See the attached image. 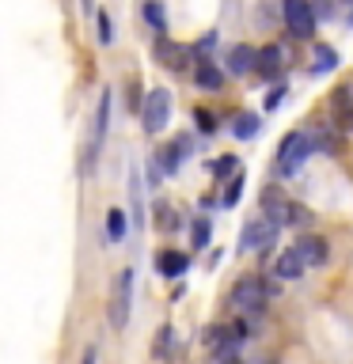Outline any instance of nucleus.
Returning a JSON list of instances; mask_svg holds the SVG:
<instances>
[{"instance_id":"5","label":"nucleus","mask_w":353,"mask_h":364,"mask_svg":"<svg viewBox=\"0 0 353 364\" xmlns=\"http://www.w3.org/2000/svg\"><path fill=\"white\" fill-rule=\"evenodd\" d=\"M285 23L296 38H312L315 34V11L312 0H285Z\"/></svg>"},{"instance_id":"23","label":"nucleus","mask_w":353,"mask_h":364,"mask_svg":"<svg viewBox=\"0 0 353 364\" xmlns=\"http://www.w3.org/2000/svg\"><path fill=\"white\" fill-rule=\"evenodd\" d=\"M194 247H209V224L205 220L194 224Z\"/></svg>"},{"instance_id":"2","label":"nucleus","mask_w":353,"mask_h":364,"mask_svg":"<svg viewBox=\"0 0 353 364\" xmlns=\"http://www.w3.org/2000/svg\"><path fill=\"white\" fill-rule=\"evenodd\" d=\"M232 304L239 307V311L258 315L262 307L270 304V284H266V281H258V277H243V281H236V284H232Z\"/></svg>"},{"instance_id":"21","label":"nucleus","mask_w":353,"mask_h":364,"mask_svg":"<svg viewBox=\"0 0 353 364\" xmlns=\"http://www.w3.org/2000/svg\"><path fill=\"white\" fill-rule=\"evenodd\" d=\"M95 19H99V42L110 46V42H114V23H110V16H107V11H99Z\"/></svg>"},{"instance_id":"25","label":"nucleus","mask_w":353,"mask_h":364,"mask_svg":"<svg viewBox=\"0 0 353 364\" xmlns=\"http://www.w3.org/2000/svg\"><path fill=\"white\" fill-rule=\"evenodd\" d=\"M156 213H159V216H156V224H159V228H167V232H171V228H175V216H171V205H156Z\"/></svg>"},{"instance_id":"28","label":"nucleus","mask_w":353,"mask_h":364,"mask_svg":"<svg viewBox=\"0 0 353 364\" xmlns=\"http://www.w3.org/2000/svg\"><path fill=\"white\" fill-rule=\"evenodd\" d=\"M209 364H243V360H239L236 353H213V360H209Z\"/></svg>"},{"instance_id":"29","label":"nucleus","mask_w":353,"mask_h":364,"mask_svg":"<svg viewBox=\"0 0 353 364\" xmlns=\"http://www.w3.org/2000/svg\"><path fill=\"white\" fill-rule=\"evenodd\" d=\"M84 364H95V349H84Z\"/></svg>"},{"instance_id":"6","label":"nucleus","mask_w":353,"mask_h":364,"mask_svg":"<svg viewBox=\"0 0 353 364\" xmlns=\"http://www.w3.org/2000/svg\"><path fill=\"white\" fill-rule=\"evenodd\" d=\"M278 239V224L266 220V216H255V220L243 224V232H239V247L243 250H262L266 243Z\"/></svg>"},{"instance_id":"7","label":"nucleus","mask_w":353,"mask_h":364,"mask_svg":"<svg viewBox=\"0 0 353 364\" xmlns=\"http://www.w3.org/2000/svg\"><path fill=\"white\" fill-rule=\"evenodd\" d=\"M293 250L300 255L304 266H323V262H327V243H323L319 235H300Z\"/></svg>"},{"instance_id":"22","label":"nucleus","mask_w":353,"mask_h":364,"mask_svg":"<svg viewBox=\"0 0 353 364\" xmlns=\"http://www.w3.org/2000/svg\"><path fill=\"white\" fill-rule=\"evenodd\" d=\"M236 167H239V159H236V156H224V159H216V164H213V175L224 178V175H232Z\"/></svg>"},{"instance_id":"16","label":"nucleus","mask_w":353,"mask_h":364,"mask_svg":"<svg viewBox=\"0 0 353 364\" xmlns=\"http://www.w3.org/2000/svg\"><path fill=\"white\" fill-rule=\"evenodd\" d=\"M255 68H258L262 76L281 73V50H278V46H266V50H258V57H255Z\"/></svg>"},{"instance_id":"17","label":"nucleus","mask_w":353,"mask_h":364,"mask_svg":"<svg viewBox=\"0 0 353 364\" xmlns=\"http://www.w3.org/2000/svg\"><path fill=\"white\" fill-rule=\"evenodd\" d=\"M258 129H262L258 114H239L236 125H232V133L239 136V141H251V136H258Z\"/></svg>"},{"instance_id":"14","label":"nucleus","mask_w":353,"mask_h":364,"mask_svg":"<svg viewBox=\"0 0 353 364\" xmlns=\"http://www.w3.org/2000/svg\"><path fill=\"white\" fill-rule=\"evenodd\" d=\"M107 125H110V91H102V95H99V110H95V141H91V159H95V148L102 144V136H107Z\"/></svg>"},{"instance_id":"24","label":"nucleus","mask_w":353,"mask_h":364,"mask_svg":"<svg viewBox=\"0 0 353 364\" xmlns=\"http://www.w3.org/2000/svg\"><path fill=\"white\" fill-rule=\"evenodd\" d=\"M285 91H289L285 84H278V87L270 91V95H266V110H278V107H281V102H285Z\"/></svg>"},{"instance_id":"9","label":"nucleus","mask_w":353,"mask_h":364,"mask_svg":"<svg viewBox=\"0 0 353 364\" xmlns=\"http://www.w3.org/2000/svg\"><path fill=\"white\" fill-rule=\"evenodd\" d=\"M156 57L171 68V73H182V68H186V50L175 42H167V38H156Z\"/></svg>"},{"instance_id":"11","label":"nucleus","mask_w":353,"mask_h":364,"mask_svg":"<svg viewBox=\"0 0 353 364\" xmlns=\"http://www.w3.org/2000/svg\"><path fill=\"white\" fill-rule=\"evenodd\" d=\"M194 80H198V87H205V91H221L224 73L213 61H198V65H194Z\"/></svg>"},{"instance_id":"15","label":"nucleus","mask_w":353,"mask_h":364,"mask_svg":"<svg viewBox=\"0 0 353 364\" xmlns=\"http://www.w3.org/2000/svg\"><path fill=\"white\" fill-rule=\"evenodd\" d=\"M144 23L148 27H152L159 38H164V31H167V11H164V4H159V0H144Z\"/></svg>"},{"instance_id":"3","label":"nucleus","mask_w":353,"mask_h":364,"mask_svg":"<svg viewBox=\"0 0 353 364\" xmlns=\"http://www.w3.org/2000/svg\"><path fill=\"white\" fill-rule=\"evenodd\" d=\"M130 304H133V269H122L114 277V292H110V326L122 330L130 323Z\"/></svg>"},{"instance_id":"12","label":"nucleus","mask_w":353,"mask_h":364,"mask_svg":"<svg viewBox=\"0 0 353 364\" xmlns=\"http://www.w3.org/2000/svg\"><path fill=\"white\" fill-rule=\"evenodd\" d=\"M186 148H190L186 136H175L167 148H159V167H164V171H179V159H186Z\"/></svg>"},{"instance_id":"10","label":"nucleus","mask_w":353,"mask_h":364,"mask_svg":"<svg viewBox=\"0 0 353 364\" xmlns=\"http://www.w3.org/2000/svg\"><path fill=\"white\" fill-rule=\"evenodd\" d=\"M156 269L164 273V277H182V273H186V255H182V250H159Z\"/></svg>"},{"instance_id":"19","label":"nucleus","mask_w":353,"mask_h":364,"mask_svg":"<svg viewBox=\"0 0 353 364\" xmlns=\"http://www.w3.org/2000/svg\"><path fill=\"white\" fill-rule=\"evenodd\" d=\"M338 65V50L334 46H315V73H330Z\"/></svg>"},{"instance_id":"1","label":"nucleus","mask_w":353,"mask_h":364,"mask_svg":"<svg viewBox=\"0 0 353 364\" xmlns=\"http://www.w3.org/2000/svg\"><path fill=\"white\" fill-rule=\"evenodd\" d=\"M312 152H315L312 133H304V129L285 133V141L278 148V171H281V175H296V171L307 164V156H312Z\"/></svg>"},{"instance_id":"18","label":"nucleus","mask_w":353,"mask_h":364,"mask_svg":"<svg viewBox=\"0 0 353 364\" xmlns=\"http://www.w3.org/2000/svg\"><path fill=\"white\" fill-rule=\"evenodd\" d=\"M125 228H130V220H125V209H110V213H107V235H110V243H122V239H125Z\"/></svg>"},{"instance_id":"4","label":"nucleus","mask_w":353,"mask_h":364,"mask_svg":"<svg viewBox=\"0 0 353 364\" xmlns=\"http://www.w3.org/2000/svg\"><path fill=\"white\" fill-rule=\"evenodd\" d=\"M141 118H144L148 133H159L171 122V91L167 87H152V91H148L144 107H141Z\"/></svg>"},{"instance_id":"13","label":"nucleus","mask_w":353,"mask_h":364,"mask_svg":"<svg viewBox=\"0 0 353 364\" xmlns=\"http://www.w3.org/2000/svg\"><path fill=\"white\" fill-rule=\"evenodd\" d=\"M304 269H307V266L300 262V255H296V250H285V255H281L278 262H273V273H278L281 281H296Z\"/></svg>"},{"instance_id":"26","label":"nucleus","mask_w":353,"mask_h":364,"mask_svg":"<svg viewBox=\"0 0 353 364\" xmlns=\"http://www.w3.org/2000/svg\"><path fill=\"white\" fill-rule=\"evenodd\" d=\"M239 193H243V178H232V186H228V193H224V205H236Z\"/></svg>"},{"instance_id":"8","label":"nucleus","mask_w":353,"mask_h":364,"mask_svg":"<svg viewBox=\"0 0 353 364\" xmlns=\"http://www.w3.org/2000/svg\"><path fill=\"white\" fill-rule=\"evenodd\" d=\"M255 57H258V50L255 46H232L228 50V73H236V76H243V73H255Z\"/></svg>"},{"instance_id":"27","label":"nucleus","mask_w":353,"mask_h":364,"mask_svg":"<svg viewBox=\"0 0 353 364\" xmlns=\"http://www.w3.org/2000/svg\"><path fill=\"white\" fill-rule=\"evenodd\" d=\"M194 118H198V125H201L205 133H213V129H216V122L209 118V110H194Z\"/></svg>"},{"instance_id":"20","label":"nucleus","mask_w":353,"mask_h":364,"mask_svg":"<svg viewBox=\"0 0 353 364\" xmlns=\"http://www.w3.org/2000/svg\"><path fill=\"white\" fill-rule=\"evenodd\" d=\"M334 107H338V114L346 118V125H353V87H342L338 95H334Z\"/></svg>"}]
</instances>
